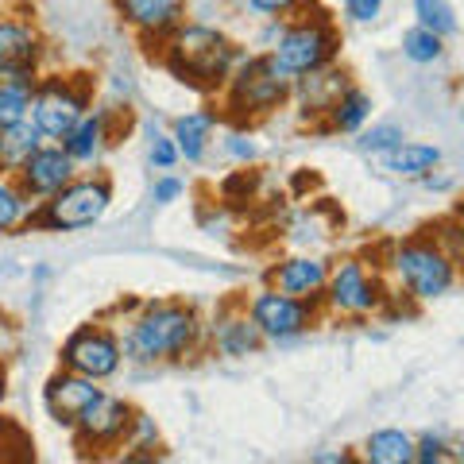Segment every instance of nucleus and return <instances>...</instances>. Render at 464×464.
<instances>
[{
  "instance_id": "obj_1",
  "label": "nucleus",
  "mask_w": 464,
  "mask_h": 464,
  "mask_svg": "<svg viewBox=\"0 0 464 464\" xmlns=\"http://www.w3.org/2000/svg\"><path fill=\"white\" fill-rule=\"evenodd\" d=\"M121 344H124V364L159 368V364H186L209 353L206 337V317L198 306L182 298H151L140 302L132 317L124 322Z\"/></svg>"
},
{
  "instance_id": "obj_2",
  "label": "nucleus",
  "mask_w": 464,
  "mask_h": 464,
  "mask_svg": "<svg viewBox=\"0 0 464 464\" xmlns=\"http://www.w3.org/2000/svg\"><path fill=\"white\" fill-rule=\"evenodd\" d=\"M159 63L170 78H179L186 90L201 97H213L225 90L232 70L244 58V47L237 39H228L221 27L201 24V20H182L174 32L155 47Z\"/></svg>"
},
{
  "instance_id": "obj_3",
  "label": "nucleus",
  "mask_w": 464,
  "mask_h": 464,
  "mask_svg": "<svg viewBox=\"0 0 464 464\" xmlns=\"http://www.w3.org/2000/svg\"><path fill=\"white\" fill-rule=\"evenodd\" d=\"M380 267L391 275V286H399L406 298L418 302V306L453 295V286L460 283L457 259L445 248L438 228H422L406 240L387 244V259Z\"/></svg>"
},
{
  "instance_id": "obj_4",
  "label": "nucleus",
  "mask_w": 464,
  "mask_h": 464,
  "mask_svg": "<svg viewBox=\"0 0 464 464\" xmlns=\"http://www.w3.org/2000/svg\"><path fill=\"white\" fill-rule=\"evenodd\" d=\"M217 97H221L225 121L248 128L290 105V78L275 66V58L267 51H256V54L244 51V58Z\"/></svg>"
},
{
  "instance_id": "obj_5",
  "label": "nucleus",
  "mask_w": 464,
  "mask_h": 464,
  "mask_svg": "<svg viewBox=\"0 0 464 464\" xmlns=\"http://www.w3.org/2000/svg\"><path fill=\"white\" fill-rule=\"evenodd\" d=\"M341 27L329 16L325 8H306L298 16L283 20L279 39L267 47V54L275 58V66L295 82L302 74H314L322 66H333L341 58Z\"/></svg>"
},
{
  "instance_id": "obj_6",
  "label": "nucleus",
  "mask_w": 464,
  "mask_h": 464,
  "mask_svg": "<svg viewBox=\"0 0 464 464\" xmlns=\"http://www.w3.org/2000/svg\"><path fill=\"white\" fill-rule=\"evenodd\" d=\"M387 275L380 264H372L364 256H341L329 264L325 295H322V314L341 317V322H368L387 310L391 298Z\"/></svg>"
},
{
  "instance_id": "obj_7",
  "label": "nucleus",
  "mask_w": 464,
  "mask_h": 464,
  "mask_svg": "<svg viewBox=\"0 0 464 464\" xmlns=\"http://www.w3.org/2000/svg\"><path fill=\"white\" fill-rule=\"evenodd\" d=\"M112 209V179L109 174H74L63 190L47 201H35L27 217V232H82L105 221Z\"/></svg>"
},
{
  "instance_id": "obj_8",
  "label": "nucleus",
  "mask_w": 464,
  "mask_h": 464,
  "mask_svg": "<svg viewBox=\"0 0 464 464\" xmlns=\"http://www.w3.org/2000/svg\"><path fill=\"white\" fill-rule=\"evenodd\" d=\"M93 109L90 74H39L32 90V124L43 140H63Z\"/></svg>"
},
{
  "instance_id": "obj_9",
  "label": "nucleus",
  "mask_w": 464,
  "mask_h": 464,
  "mask_svg": "<svg viewBox=\"0 0 464 464\" xmlns=\"http://www.w3.org/2000/svg\"><path fill=\"white\" fill-rule=\"evenodd\" d=\"M58 368H70V372L85 375V380H97V383L116 380L124 368L121 333L105 322L78 325L63 344H58Z\"/></svg>"
},
{
  "instance_id": "obj_10",
  "label": "nucleus",
  "mask_w": 464,
  "mask_h": 464,
  "mask_svg": "<svg viewBox=\"0 0 464 464\" xmlns=\"http://www.w3.org/2000/svg\"><path fill=\"white\" fill-rule=\"evenodd\" d=\"M248 306V317L256 322V329L264 333L267 344H286V341H298L322 322V302H302V298H290L275 286H259L256 295L244 298Z\"/></svg>"
},
{
  "instance_id": "obj_11",
  "label": "nucleus",
  "mask_w": 464,
  "mask_h": 464,
  "mask_svg": "<svg viewBox=\"0 0 464 464\" xmlns=\"http://www.w3.org/2000/svg\"><path fill=\"white\" fill-rule=\"evenodd\" d=\"M132 414H136V406L124 395L101 391V395L82 411L74 430H70L74 433V449L82 457H109L116 449H124L128 430H132Z\"/></svg>"
},
{
  "instance_id": "obj_12",
  "label": "nucleus",
  "mask_w": 464,
  "mask_h": 464,
  "mask_svg": "<svg viewBox=\"0 0 464 464\" xmlns=\"http://www.w3.org/2000/svg\"><path fill=\"white\" fill-rule=\"evenodd\" d=\"M47 39L27 16H0V78H39Z\"/></svg>"
},
{
  "instance_id": "obj_13",
  "label": "nucleus",
  "mask_w": 464,
  "mask_h": 464,
  "mask_svg": "<svg viewBox=\"0 0 464 464\" xmlns=\"http://www.w3.org/2000/svg\"><path fill=\"white\" fill-rule=\"evenodd\" d=\"M206 337H209V353L225 356V360H248L264 348V333L256 329V322L248 317V306L244 302H221L209 322H206Z\"/></svg>"
},
{
  "instance_id": "obj_14",
  "label": "nucleus",
  "mask_w": 464,
  "mask_h": 464,
  "mask_svg": "<svg viewBox=\"0 0 464 464\" xmlns=\"http://www.w3.org/2000/svg\"><path fill=\"white\" fill-rule=\"evenodd\" d=\"M121 116L124 112L116 109V105L90 109L58 143H63L66 155L74 159L78 167H97L101 159H105L116 148V140H121Z\"/></svg>"
},
{
  "instance_id": "obj_15",
  "label": "nucleus",
  "mask_w": 464,
  "mask_h": 464,
  "mask_svg": "<svg viewBox=\"0 0 464 464\" xmlns=\"http://www.w3.org/2000/svg\"><path fill=\"white\" fill-rule=\"evenodd\" d=\"M78 174V163L66 155V148L58 140H43L32 151V159L16 170V182L24 186V194L32 201H47Z\"/></svg>"
},
{
  "instance_id": "obj_16",
  "label": "nucleus",
  "mask_w": 464,
  "mask_h": 464,
  "mask_svg": "<svg viewBox=\"0 0 464 464\" xmlns=\"http://www.w3.org/2000/svg\"><path fill=\"white\" fill-rule=\"evenodd\" d=\"M325 279H329V259L317 256V252H295V256H283L267 267V286L283 290L290 298H302V302H322L325 295Z\"/></svg>"
},
{
  "instance_id": "obj_17",
  "label": "nucleus",
  "mask_w": 464,
  "mask_h": 464,
  "mask_svg": "<svg viewBox=\"0 0 464 464\" xmlns=\"http://www.w3.org/2000/svg\"><path fill=\"white\" fill-rule=\"evenodd\" d=\"M348 85H353V74H348L344 66H322V70H314V74H302L290 82V105L298 109V116L306 124H322L325 121V112L333 109V101H337Z\"/></svg>"
},
{
  "instance_id": "obj_18",
  "label": "nucleus",
  "mask_w": 464,
  "mask_h": 464,
  "mask_svg": "<svg viewBox=\"0 0 464 464\" xmlns=\"http://www.w3.org/2000/svg\"><path fill=\"white\" fill-rule=\"evenodd\" d=\"M112 12L140 35V43L159 47L186 20V0H112Z\"/></svg>"
},
{
  "instance_id": "obj_19",
  "label": "nucleus",
  "mask_w": 464,
  "mask_h": 464,
  "mask_svg": "<svg viewBox=\"0 0 464 464\" xmlns=\"http://www.w3.org/2000/svg\"><path fill=\"white\" fill-rule=\"evenodd\" d=\"M101 395V383L97 380H85V375L70 372V368H58L47 383H43V411L54 426L63 430H74V422L82 418V411Z\"/></svg>"
},
{
  "instance_id": "obj_20",
  "label": "nucleus",
  "mask_w": 464,
  "mask_h": 464,
  "mask_svg": "<svg viewBox=\"0 0 464 464\" xmlns=\"http://www.w3.org/2000/svg\"><path fill=\"white\" fill-rule=\"evenodd\" d=\"M217 124H221V112L217 109H194V112H182L179 121L170 124V140L179 148L182 163H201L213 148V136H217Z\"/></svg>"
},
{
  "instance_id": "obj_21",
  "label": "nucleus",
  "mask_w": 464,
  "mask_h": 464,
  "mask_svg": "<svg viewBox=\"0 0 464 464\" xmlns=\"http://www.w3.org/2000/svg\"><path fill=\"white\" fill-rule=\"evenodd\" d=\"M372 112H375L372 93L360 90V85L353 82L337 101H333V109L325 112V121L317 124V132H329V136H356L360 128L372 124Z\"/></svg>"
},
{
  "instance_id": "obj_22",
  "label": "nucleus",
  "mask_w": 464,
  "mask_h": 464,
  "mask_svg": "<svg viewBox=\"0 0 464 464\" xmlns=\"http://www.w3.org/2000/svg\"><path fill=\"white\" fill-rule=\"evenodd\" d=\"M380 167L402 182H422L430 170L441 167V148L438 143H422V140H402L399 148L380 155Z\"/></svg>"
},
{
  "instance_id": "obj_23",
  "label": "nucleus",
  "mask_w": 464,
  "mask_h": 464,
  "mask_svg": "<svg viewBox=\"0 0 464 464\" xmlns=\"http://www.w3.org/2000/svg\"><path fill=\"white\" fill-rule=\"evenodd\" d=\"M360 460L364 464H414V433L406 430H375L360 445Z\"/></svg>"
},
{
  "instance_id": "obj_24",
  "label": "nucleus",
  "mask_w": 464,
  "mask_h": 464,
  "mask_svg": "<svg viewBox=\"0 0 464 464\" xmlns=\"http://www.w3.org/2000/svg\"><path fill=\"white\" fill-rule=\"evenodd\" d=\"M39 143H43V132L32 124V116L12 128H0V174H16Z\"/></svg>"
},
{
  "instance_id": "obj_25",
  "label": "nucleus",
  "mask_w": 464,
  "mask_h": 464,
  "mask_svg": "<svg viewBox=\"0 0 464 464\" xmlns=\"http://www.w3.org/2000/svg\"><path fill=\"white\" fill-rule=\"evenodd\" d=\"M32 209H35V201L24 194L16 174H0V237H8V232H27Z\"/></svg>"
},
{
  "instance_id": "obj_26",
  "label": "nucleus",
  "mask_w": 464,
  "mask_h": 464,
  "mask_svg": "<svg viewBox=\"0 0 464 464\" xmlns=\"http://www.w3.org/2000/svg\"><path fill=\"white\" fill-rule=\"evenodd\" d=\"M35 78H0V128H12L32 116Z\"/></svg>"
},
{
  "instance_id": "obj_27",
  "label": "nucleus",
  "mask_w": 464,
  "mask_h": 464,
  "mask_svg": "<svg viewBox=\"0 0 464 464\" xmlns=\"http://www.w3.org/2000/svg\"><path fill=\"white\" fill-rule=\"evenodd\" d=\"M411 12H414L418 27H426V32L441 35V39H453L460 32L457 8L449 5V0H411Z\"/></svg>"
},
{
  "instance_id": "obj_28",
  "label": "nucleus",
  "mask_w": 464,
  "mask_h": 464,
  "mask_svg": "<svg viewBox=\"0 0 464 464\" xmlns=\"http://www.w3.org/2000/svg\"><path fill=\"white\" fill-rule=\"evenodd\" d=\"M399 51H402L406 63H414V66H433V63H441V58H445V39L414 24V27H406V32H402Z\"/></svg>"
},
{
  "instance_id": "obj_29",
  "label": "nucleus",
  "mask_w": 464,
  "mask_h": 464,
  "mask_svg": "<svg viewBox=\"0 0 464 464\" xmlns=\"http://www.w3.org/2000/svg\"><path fill=\"white\" fill-rule=\"evenodd\" d=\"M402 140H406V132H402L399 124H372V128H360V132H356V151L380 159L391 148H399Z\"/></svg>"
},
{
  "instance_id": "obj_30",
  "label": "nucleus",
  "mask_w": 464,
  "mask_h": 464,
  "mask_svg": "<svg viewBox=\"0 0 464 464\" xmlns=\"http://www.w3.org/2000/svg\"><path fill=\"white\" fill-rule=\"evenodd\" d=\"M433 228H438V237L445 240V248L453 252L457 271H460V279H464V201H457V206L449 209V217H441Z\"/></svg>"
},
{
  "instance_id": "obj_31",
  "label": "nucleus",
  "mask_w": 464,
  "mask_h": 464,
  "mask_svg": "<svg viewBox=\"0 0 464 464\" xmlns=\"http://www.w3.org/2000/svg\"><path fill=\"white\" fill-rule=\"evenodd\" d=\"M240 5L259 20H290V16H298V12L314 8L317 0H240Z\"/></svg>"
},
{
  "instance_id": "obj_32",
  "label": "nucleus",
  "mask_w": 464,
  "mask_h": 464,
  "mask_svg": "<svg viewBox=\"0 0 464 464\" xmlns=\"http://www.w3.org/2000/svg\"><path fill=\"white\" fill-rule=\"evenodd\" d=\"M221 148H225V155L232 159V163H240V167H248V163H256V159H259V143H256V136L248 132V128H240V124H232V128H228L225 140H221Z\"/></svg>"
},
{
  "instance_id": "obj_33",
  "label": "nucleus",
  "mask_w": 464,
  "mask_h": 464,
  "mask_svg": "<svg viewBox=\"0 0 464 464\" xmlns=\"http://www.w3.org/2000/svg\"><path fill=\"white\" fill-rule=\"evenodd\" d=\"M148 163H151V170L167 174V170H174V167L182 163V155H179V148H174V140H170V136L155 132L151 143H148Z\"/></svg>"
},
{
  "instance_id": "obj_34",
  "label": "nucleus",
  "mask_w": 464,
  "mask_h": 464,
  "mask_svg": "<svg viewBox=\"0 0 464 464\" xmlns=\"http://www.w3.org/2000/svg\"><path fill=\"white\" fill-rule=\"evenodd\" d=\"M445 460H449L445 433H422V438H414V464H445Z\"/></svg>"
},
{
  "instance_id": "obj_35",
  "label": "nucleus",
  "mask_w": 464,
  "mask_h": 464,
  "mask_svg": "<svg viewBox=\"0 0 464 464\" xmlns=\"http://www.w3.org/2000/svg\"><path fill=\"white\" fill-rule=\"evenodd\" d=\"M383 5L387 0H341V16L348 24H360V27H368L383 16Z\"/></svg>"
},
{
  "instance_id": "obj_36",
  "label": "nucleus",
  "mask_w": 464,
  "mask_h": 464,
  "mask_svg": "<svg viewBox=\"0 0 464 464\" xmlns=\"http://www.w3.org/2000/svg\"><path fill=\"white\" fill-rule=\"evenodd\" d=\"M182 194H186V182L179 179V174H159V179L151 182V201L155 206H174V201H182Z\"/></svg>"
},
{
  "instance_id": "obj_37",
  "label": "nucleus",
  "mask_w": 464,
  "mask_h": 464,
  "mask_svg": "<svg viewBox=\"0 0 464 464\" xmlns=\"http://www.w3.org/2000/svg\"><path fill=\"white\" fill-rule=\"evenodd\" d=\"M356 457L344 453V449H314L310 453V464H353Z\"/></svg>"
},
{
  "instance_id": "obj_38",
  "label": "nucleus",
  "mask_w": 464,
  "mask_h": 464,
  "mask_svg": "<svg viewBox=\"0 0 464 464\" xmlns=\"http://www.w3.org/2000/svg\"><path fill=\"white\" fill-rule=\"evenodd\" d=\"M418 186H426V190H430V194H449V190H453V186H457V182H453V179H449V174H441V167H438V170H430V174H426V179H422V182H418Z\"/></svg>"
},
{
  "instance_id": "obj_39",
  "label": "nucleus",
  "mask_w": 464,
  "mask_h": 464,
  "mask_svg": "<svg viewBox=\"0 0 464 464\" xmlns=\"http://www.w3.org/2000/svg\"><path fill=\"white\" fill-rule=\"evenodd\" d=\"M5 402H8V372L0 368V411H5Z\"/></svg>"
},
{
  "instance_id": "obj_40",
  "label": "nucleus",
  "mask_w": 464,
  "mask_h": 464,
  "mask_svg": "<svg viewBox=\"0 0 464 464\" xmlns=\"http://www.w3.org/2000/svg\"><path fill=\"white\" fill-rule=\"evenodd\" d=\"M460 124H464V109H460Z\"/></svg>"
}]
</instances>
